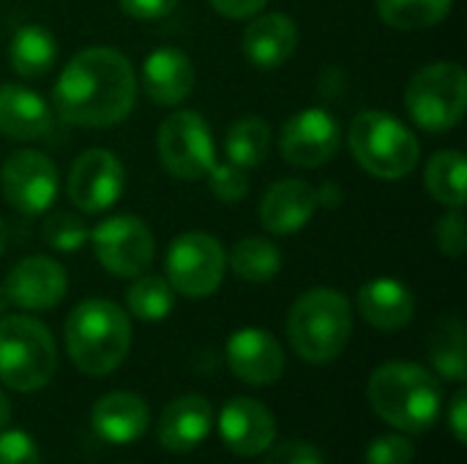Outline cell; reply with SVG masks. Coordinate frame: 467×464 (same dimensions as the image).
Returning <instances> with one entry per match:
<instances>
[{
	"label": "cell",
	"instance_id": "1",
	"mask_svg": "<svg viewBox=\"0 0 467 464\" xmlns=\"http://www.w3.org/2000/svg\"><path fill=\"white\" fill-rule=\"evenodd\" d=\"M134 101V66L112 46L79 49L63 66L52 88L57 118L79 129H109L131 115Z\"/></svg>",
	"mask_w": 467,
	"mask_h": 464
},
{
	"label": "cell",
	"instance_id": "2",
	"mask_svg": "<svg viewBox=\"0 0 467 464\" xmlns=\"http://www.w3.org/2000/svg\"><path fill=\"white\" fill-rule=\"evenodd\" d=\"M367 399L375 416H380L389 427L408 435H421L441 418L443 391L441 380L430 369L413 361H389L372 372Z\"/></svg>",
	"mask_w": 467,
	"mask_h": 464
},
{
	"label": "cell",
	"instance_id": "3",
	"mask_svg": "<svg viewBox=\"0 0 467 464\" xmlns=\"http://www.w3.org/2000/svg\"><path fill=\"white\" fill-rule=\"evenodd\" d=\"M129 347L131 320L107 298H88L66 317V353L82 375L104 377L115 372Z\"/></svg>",
	"mask_w": 467,
	"mask_h": 464
},
{
	"label": "cell",
	"instance_id": "4",
	"mask_svg": "<svg viewBox=\"0 0 467 464\" xmlns=\"http://www.w3.org/2000/svg\"><path fill=\"white\" fill-rule=\"evenodd\" d=\"M353 336V306L331 287L304 293L287 314V339L306 364L337 361Z\"/></svg>",
	"mask_w": 467,
	"mask_h": 464
},
{
	"label": "cell",
	"instance_id": "5",
	"mask_svg": "<svg viewBox=\"0 0 467 464\" xmlns=\"http://www.w3.org/2000/svg\"><path fill=\"white\" fill-rule=\"evenodd\" d=\"M353 159L380 180H400L419 167V137L386 109H364L348 131Z\"/></svg>",
	"mask_w": 467,
	"mask_h": 464
},
{
	"label": "cell",
	"instance_id": "6",
	"mask_svg": "<svg viewBox=\"0 0 467 464\" xmlns=\"http://www.w3.org/2000/svg\"><path fill=\"white\" fill-rule=\"evenodd\" d=\"M57 369V347L49 328L27 314L0 320V383L30 394L44 388Z\"/></svg>",
	"mask_w": 467,
	"mask_h": 464
},
{
	"label": "cell",
	"instance_id": "7",
	"mask_svg": "<svg viewBox=\"0 0 467 464\" xmlns=\"http://www.w3.org/2000/svg\"><path fill=\"white\" fill-rule=\"evenodd\" d=\"M405 109L430 134L454 129L467 109L465 68L454 60H435L419 68L405 88Z\"/></svg>",
	"mask_w": 467,
	"mask_h": 464
},
{
	"label": "cell",
	"instance_id": "8",
	"mask_svg": "<svg viewBox=\"0 0 467 464\" xmlns=\"http://www.w3.org/2000/svg\"><path fill=\"white\" fill-rule=\"evenodd\" d=\"M161 167L178 180H202L219 164L211 126L194 109L170 112L156 131Z\"/></svg>",
	"mask_w": 467,
	"mask_h": 464
},
{
	"label": "cell",
	"instance_id": "9",
	"mask_svg": "<svg viewBox=\"0 0 467 464\" xmlns=\"http://www.w3.org/2000/svg\"><path fill=\"white\" fill-rule=\"evenodd\" d=\"M164 271V279L175 293L186 298H208L222 287L227 252L219 238L208 232H183L170 243Z\"/></svg>",
	"mask_w": 467,
	"mask_h": 464
},
{
	"label": "cell",
	"instance_id": "10",
	"mask_svg": "<svg viewBox=\"0 0 467 464\" xmlns=\"http://www.w3.org/2000/svg\"><path fill=\"white\" fill-rule=\"evenodd\" d=\"M90 246L101 268L120 279H134L153 265L156 241L150 227L131 213H118L104 219L90 230Z\"/></svg>",
	"mask_w": 467,
	"mask_h": 464
},
{
	"label": "cell",
	"instance_id": "11",
	"mask_svg": "<svg viewBox=\"0 0 467 464\" xmlns=\"http://www.w3.org/2000/svg\"><path fill=\"white\" fill-rule=\"evenodd\" d=\"M57 167L41 150H16L0 167L3 200L22 216H38L57 197Z\"/></svg>",
	"mask_w": 467,
	"mask_h": 464
},
{
	"label": "cell",
	"instance_id": "12",
	"mask_svg": "<svg viewBox=\"0 0 467 464\" xmlns=\"http://www.w3.org/2000/svg\"><path fill=\"white\" fill-rule=\"evenodd\" d=\"M342 142V129L339 120L320 107H306L298 109L296 115H290L282 126L279 134V150L285 156V161L304 167V170H315L328 164Z\"/></svg>",
	"mask_w": 467,
	"mask_h": 464
},
{
	"label": "cell",
	"instance_id": "13",
	"mask_svg": "<svg viewBox=\"0 0 467 464\" xmlns=\"http://www.w3.org/2000/svg\"><path fill=\"white\" fill-rule=\"evenodd\" d=\"M126 186L123 161L107 148H90L68 170L66 194L82 213H101L118 202Z\"/></svg>",
	"mask_w": 467,
	"mask_h": 464
},
{
	"label": "cell",
	"instance_id": "14",
	"mask_svg": "<svg viewBox=\"0 0 467 464\" xmlns=\"http://www.w3.org/2000/svg\"><path fill=\"white\" fill-rule=\"evenodd\" d=\"M3 290L14 306L27 309V312H47L63 301L68 290V276L57 260L33 254V257L19 260L8 271Z\"/></svg>",
	"mask_w": 467,
	"mask_h": 464
},
{
	"label": "cell",
	"instance_id": "15",
	"mask_svg": "<svg viewBox=\"0 0 467 464\" xmlns=\"http://www.w3.org/2000/svg\"><path fill=\"white\" fill-rule=\"evenodd\" d=\"M219 438L233 454L257 457L271 449L276 438V418L263 402L235 397L219 413Z\"/></svg>",
	"mask_w": 467,
	"mask_h": 464
},
{
	"label": "cell",
	"instance_id": "16",
	"mask_svg": "<svg viewBox=\"0 0 467 464\" xmlns=\"http://www.w3.org/2000/svg\"><path fill=\"white\" fill-rule=\"evenodd\" d=\"M227 366L249 386H271L285 372V350L263 328H241L227 339Z\"/></svg>",
	"mask_w": 467,
	"mask_h": 464
},
{
	"label": "cell",
	"instance_id": "17",
	"mask_svg": "<svg viewBox=\"0 0 467 464\" xmlns=\"http://www.w3.org/2000/svg\"><path fill=\"white\" fill-rule=\"evenodd\" d=\"M296 46H298V25L282 11L254 14L241 36L244 57L260 71H274L285 66L293 57Z\"/></svg>",
	"mask_w": 467,
	"mask_h": 464
},
{
	"label": "cell",
	"instance_id": "18",
	"mask_svg": "<svg viewBox=\"0 0 467 464\" xmlns=\"http://www.w3.org/2000/svg\"><path fill=\"white\" fill-rule=\"evenodd\" d=\"M317 211V189L298 178L276 180L260 202V224L271 235H293L309 224Z\"/></svg>",
	"mask_w": 467,
	"mask_h": 464
},
{
	"label": "cell",
	"instance_id": "19",
	"mask_svg": "<svg viewBox=\"0 0 467 464\" xmlns=\"http://www.w3.org/2000/svg\"><path fill=\"white\" fill-rule=\"evenodd\" d=\"M211 427H213L211 402L200 394H183L161 410L156 438L161 449H167L170 454H189L211 435Z\"/></svg>",
	"mask_w": 467,
	"mask_h": 464
},
{
	"label": "cell",
	"instance_id": "20",
	"mask_svg": "<svg viewBox=\"0 0 467 464\" xmlns=\"http://www.w3.org/2000/svg\"><path fill=\"white\" fill-rule=\"evenodd\" d=\"M55 129L52 107L25 85H0V134L16 142L47 139Z\"/></svg>",
	"mask_w": 467,
	"mask_h": 464
},
{
	"label": "cell",
	"instance_id": "21",
	"mask_svg": "<svg viewBox=\"0 0 467 464\" xmlns=\"http://www.w3.org/2000/svg\"><path fill=\"white\" fill-rule=\"evenodd\" d=\"M194 88V63L175 46L153 49L142 63V93L159 107H178Z\"/></svg>",
	"mask_w": 467,
	"mask_h": 464
},
{
	"label": "cell",
	"instance_id": "22",
	"mask_svg": "<svg viewBox=\"0 0 467 464\" xmlns=\"http://www.w3.org/2000/svg\"><path fill=\"white\" fill-rule=\"evenodd\" d=\"M150 413L142 397L131 391L104 394L90 410V429L112 446H129L148 432Z\"/></svg>",
	"mask_w": 467,
	"mask_h": 464
},
{
	"label": "cell",
	"instance_id": "23",
	"mask_svg": "<svg viewBox=\"0 0 467 464\" xmlns=\"http://www.w3.org/2000/svg\"><path fill=\"white\" fill-rule=\"evenodd\" d=\"M358 314L378 331L394 334L410 325L416 314V298L405 282L380 276L358 290Z\"/></svg>",
	"mask_w": 467,
	"mask_h": 464
},
{
	"label": "cell",
	"instance_id": "24",
	"mask_svg": "<svg viewBox=\"0 0 467 464\" xmlns=\"http://www.w3.org/2000/svg\"><path fill=\"white\" fill-rule=\"evenodd\" d=\"M57 60V41L41 25H22L8 41V63L25 79L44 77Z\"/></svg>",
	"mask_w": 467,
	"mask_h": 464
},
{
	"label": "cell",
	"instance_id": "25",
	"mask_svg": "<svg viewBox=\"0 0 467 464\" xmlns=\"http://www.w3.org/2000/svg\"><path fill=\"white\" fill-rule=\"evenodd\" d=\"M430 358L441 377L465 383L467 353H465V325L457 314H443L430 328Z\"/></svg>",
	"mask_w": 467,
	"mask_h": 464
},
{
	"label": "cell",
	"instance_id": "26",
	"mask_svg": "<svg viewBox=\"0 0 467 464\" xmlns=\"http://www.w3.org/2000/svg\"><path fill=\"white\" fill-rule=\"evenodd\" d=\"M424 186L430 197L446 208H465L467 164L462 150H438L424 167Z\"/></svg>",
	"mask_w": 467,
	"mask_h": 464
},
{
	"label": "cell",
	"instance_id": "27",
	"mask_svg": "<svg viewBox=\"0 0 467 464\" xmlns=\"http://www.w3.org/2000/svg\"><path fill=\"white\" fill-rule=\"evenodd\" d=\"M271 150V129L263 118L246 115L238 118L224 134V153L227 161L241 170H254L268 159Z\"/></svg>",
	"mask_w": 467,
	"mask_h": 464
},
{
	"label": "cell",
	"instance_id": "28",
	"mask_svg": "<svg viewBox=\"0 0 467 464\" xmlns=\"http://www.w3.org/2000/svg\"><path fill=\"white\" fill-rule=\"evenodd\" d=\"M230 268L244 282L265 284L282 271V252L268 238H241L230 252Z\"/></svg>",
	"mask_w": 467,
	"mask_h": 464
},
{
	"label": "cell",
	"instance_id": "29",
	"mask_svg": "<svg viewBox=\"0 0 467 464\" xmlns=\"http://www.w3.org/2000/svg\"><path fill=\"white\" fill-rule=\"evenodd\" d=\"M454 0H375L380 19L397 30H427L451 14Z\"/></svg>",
	"mask_w": 467,
	"mask_h": 464
},
{
	"label": "cell",
	"instance_id": "30",
	"mask_svg": "<svg viewBox=\"0 0 467 464\" xmlns=\"http://www.w3.org/2000/svg\"><path fill=\"white\" fill-rule=\"evenodd\" d=\"M126 306L142 323H161L175 306V290L164 276L140 273L126 290Z\"/></svg>",
	"mask_w": 467,
	"mask_h": 464
},
{
	"label": "cell",
	"instance_id": "31",
	"mask_svg": "<svg viewBox=\"0 0 467 464\" xmlns=\"http://www.w3.org/2000/svg\"><path fill=\"white\" fill-rule=\"evenodd\" d=\"M41 238L49 249L68 254V252H79L88 243L90 230L79 216L68 211H52L41 224Z\"/></svg>",
	"mask_w": 467,
	"mask_h": 464
},
{
	"label": "cell",
	"instance_id": "32",
	"mask_svg": "<svg viewBox=\"0 0 467 464\" xmlns=\"http://www.w3.org/2000/svg\"><path fill=\"white\" fill-rule=\"evenodd\" d=\"M208 186L222 202H241L249 194V170L235 164H216L208 172Z\"/></svg>",
	"mask_w": 467,
	"mask_h": 464
},
{
	"label": "cell",
	"instance_id": "33",
	"mask_svg": "<svg viewBox=\"0 0 467 464\" xmlns=\"http://www.w3.org/2000/svg\"><path fill=\"white\" fill-rule=\"evenodd\" d=\"M435 241H438V249L446 254V257H462L467 249V224L462 208H449L441 219H438V227H435Z\"/></svg>",
	"mask_w": 467,
	"mask_h": 464
},
{
	"label": "cell",
	"instance_id": "34",
	"mask_svg": "<svg viewBox=\"0 0 467 464\" xmlns=\"http://www.w3.org/2000/svg\"><path fill=\"white\" fill-rule=\"evenodd\" d=\"M413 443L402 435H383L369 443L367 464H410L413 462Z\"/></svg>",
	"mask_w": 467,
	"mask_h": 464
},
{
	"label": "cell",
	"instance_id": "35",
	"mask_svg": "<svg viewBox=\"0 0 467 464\" xmlns=\"http://www.w3.org/2000/svg\"><path fill=\"white\" fill-rule=\"evenodd\" d=\"M0 464H41L38 446L30 435L11 429L0 435Z\"/></svg>",
	"mask_w": 467,
	"mask_h": 464
},
{
	"label": "cell",
	"instance_id": "36",
	"mask_svg": "<svg viewBox=\"0 0 467 464\" xmlns=\"http://www.w3.org/2000/svg\"><path fill=\"white\" fill-rule=\"evenodd\" d=\"M265 464H326L323 454L312 446V443H301V440H290V443H279Z\"/></svg>",
	"mask_w": 467,
	"mask_h": 464
},
{
	"label": "cell",
	"instance_id": "37",
	"mask_svg": "<svg viewBox=\"0 0 467 464\" xmlns=\"http://www.w3.org/2000/svg\"><path fill=\"white\" fill-rule=\"evenodd\" d=\"M118 5L131 19L153 22V19H164L167 14H172L178 0H118Z\"/></svg>",
	"mask_w": 467,
	"mask_h": 464
},
{
	"label": "cell",
	"instance_id": "38",
	"mask_svg": "<svg viewBox=\"0 0 467 464\" xmlns=\"http://www.w3.org/2000/svg\"><path fill=\"white\" fill-rule=\"evenodd\" d=\"M227 19H252L265 8L268 0H208Z\"/></svg>",
	"mask_w": 467,
	"mask_h": 464
},
{
	"label": "cell",
	"instance_id": "39",
	"mask_svg": "<svg viewBox=\"0 0 467 464\" xmlns=\"http://www.w3.org/2000/svg\"><path fill=\"white\" fill-rule=\"evenodd\" d=\"M449 427L460 443H467V391L460 388L449 405Z\"/></svg>",
	"mask_w": 467,
	"mask_h": 464
},
{
	"label": "cell",
	"instance_id": "40",
	"mask_svg": "<svg viewBox=\"0 0 467 464\" xmlns=\"http://www.w3.org/2000/svg\"><path fill=\"white\" fill-rule=\"evenodd\" d=\"M342 202V189L334 186V183H326L323 189H317V205H326V208H337Z\"/></svg>",
	"mask_w": 467,
	"mask_h": 464
},
{
	"label": "cell",
	"instance_id": "41",
	"mask_svg": "<svg viewBox=\"0 0 467 464\" xmlns=\"http://www.w3.org/2000/svg\"><path fill=\"white\" fill-rule=\"evenodd\" d=\"M8 421H11V402H8V397L0 391V429H5Z\"/></svg>",
	"mask_w": 467,
	"mask_h": 464
},
{
	"label": "cell",
	"instance_id": "42",
	"mask_svg": "<svg viewBox=\"0 0 467 464\" xmlns=\"http://www.w3.org/2000/svg\"><path fill=\"white\" fill-rule=\"evenodd\" d=\"M5 246H8V227H5V222L0 216V254L5 252Z\"/></svg>",
	"mask_w": 467,
	"mask_h": 464
},
{
	"label": "cell",
	"instance_id": "43",
	"mask_svg": "<svg viewBox=\"0 0 467 464\" xmlns=\"http://www.w3.org/2000/svg\"><path fill=\"white\" fill-rule=\"evenodd\" d=\"M8 304H11V301H8V295H5V290L0 287V317L5 314V309H8Z\"/></svg>",
	"mask_w": 467,
	"mask_h": 464
}]
</instances>
